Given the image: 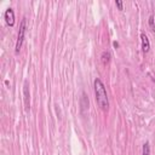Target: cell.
<instances>
[{
    "instance_id": "cell-7",
    "label": "cell",
    "mask_w": 155,
    "mask_h": 155,
    "mask_svg": "<svg viewBox=\"0 0 155 155\" xmlns=\"http://www.w3.org/2000/svg\"><path fill=\"white\" fill-rule=\"evenodd\" d=\"M110 58H111V54L109 51H103L102 52V56H101V61L104 65H107L109 62H110Z\"/></svg>"
},
{
    "instance_id": "cell-10",
    "label": "cell",
    "mask_w": 155,
    "mask_h": 155,
    "mask_svg": "<svg viewBox=\"0 0 155 155\" xmlns=\"http://www.w3.org/2000/svg\"><path fill=\"white\" fill-rule=\"evenodd\" d=\"M115 4H116V6H117L120 10H122V7H124V2H122L121 0H116V1H115Z\"/></svg>"
},
{
    "instance_id": "cell-11",
    "label": "cell",
    "mask_w": 155,
    "mask_h": 155,
    "mask_svg": "<svg viewBox=\"0 0 155 155\" xmlns=\"http://www.w3.org/2000/svg\"><path fill=\"white\" fill-rule=\"evenodd\" d=\"M113 45H114V46H115V47H117V46H119V44H117V42H116V41H114V42H113Z\"/></svg>"
},
{
    "instance_id": "cell-6",
    "label": "cell",
    "mask_w": 155,
    "mask_h": 155,
    "mask_svg": "<svg viewBox=\"0 0 155 155\" xmlns=\"http://www.w3.org/2000/svg\"><path fill=\"white\" fill-rule=\"evenodd\" d=\"M80 107H81V110L82 111L87 110L88 107H90V101H88V98H87V96H86L85 92L81 93V97H80Z\"/></svg>"
},
{
    "instance_id": "cell-5",
    "label": "cell",
    "mask_w": 155,
    "mask_h": 155,
    "mask_svg": "<svg viewBox=\"0 0 155 155\" xmlns=\"http://www.w3.org/2000/svg\"><path fill=\"white\" fill-rule=\"evenodd\" d=\"M140 41H142V50H143V52H148L150 50V41H149V39H148L145 33L140 34Z\"/></svg>"
},
{
    "instance_id": "cell-9",
    "label": "cell",
    "mask_w": 155,
    "mask_h": 155,
    "mask_svg": "<svg viewBox=\"0 0 155 155\" xmlns=\"http://www.w3.org/2000/svg\"><path fill=\"white\" fill-rule=\"evenodd\" d=\"M149 25H150L151 30H154V29H155V24H154V16H153V15H150V16H149Z\"/></svg>"
},
{
    "instance_id": "cell-8",
    "label": "cell",
    "mask_w": 155,
    "mask_h": 155,
    "mask_svg": "<svg viewBox=\"0 0 155 155\" xmlns=\"http://www.w3.org/2000/svg\"><path fill=\"white\" fill-rule=\"evenodd\" d=\"M142 155H150V144H149V142H145V143L143 144Z\"/></svg>"
},
{
    "instance_id": "cell-2",
    "label": "cell",
    "mask_w": 155,
    "mask_h": 155,
    "mask_svg": "<svg viewBox=\"0 0 155 155\" xmlns=\"http://www.w3.org/2000/svg\"><path fill=\"white\" fill-rule=\"evenodd\" d=\"M25 30H27V18L23 17L21 23H19V30H18V35H17V41H16V53L19 52L24 36H25Z\"/></svg>"
},
{
    "instance_id": "cell-4",
    "label": "cell",
    "mask_w": 155,
    "mask_h": 155,
    "mask_svg": "<svg viewBox=\"0 0 155 155\" xmlns=\"http://www.w3.org/2000/svg\"><path fill=\"white\" fill-rule=\"evenodd\" d=\"M5 21L10 27H12L15 24V11H13V8H11V7L6 8V11H5Z\"/></svg>"
},
{
    "instance_id": "cell-3",
    "label": "cell",
    "mask_w": 155,
    "mask_h": 155,
    "mask_svg": "<svg viewBox=\"0 0 155 155\" xmlns=\"http://www.w3.org/2000/svg\"><path fill=\"white\" fill-rule=\"evenodd\" d=\"M23 98H24L25 109L28 110V109L30 108V92H29V84H28V81H24V86H23Z\"/></svg>"
},
{
    "instance_id": "cell-1",
    "label": "cell",
    "mask_w": 155,
    "mask_h": 155,
    "mask_svg": "<svg viewBox=\"0 0 155 155\" xmlns=\"http://www.w3.org/2000/svg\"><path fill=\"white\" fill-rule=\"evenodd\" d=\"M93 87H94V96H96V102H97L98 107L102 110H108V108H109L108 93H107V90H105V86H104L103 81L99 78L94 79Z\"/></svg>"
}]
</instances>
